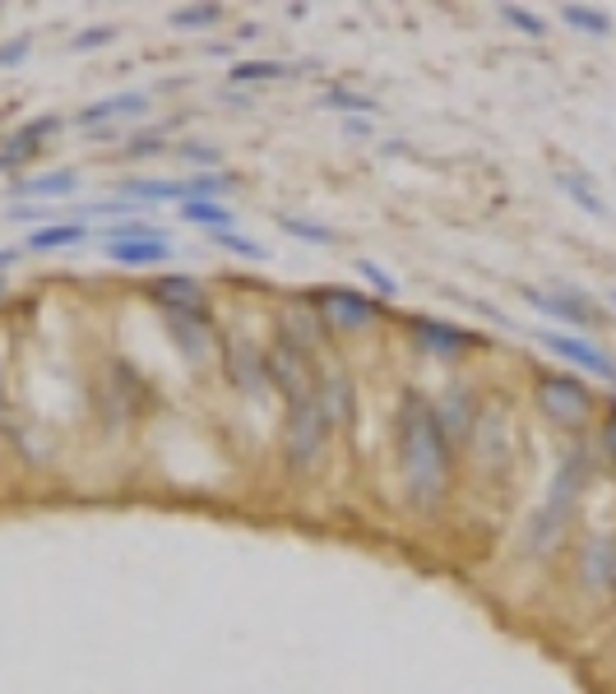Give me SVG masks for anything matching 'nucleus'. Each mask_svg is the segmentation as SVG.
Wrapping results in <instances>:
<instances>
[{"label": "nucleus", "mask_w": 616, "mask_h": 694, "mask_svg": "<svg viewBox=\"0 0 616 694\" xmlns=\"http://www.w3.org/2000/svg\"><path fill=\"white\" fill-rule=\"evenodd\" d=\"M603 449H607V459L616 463V398L607 403V416H603Z\"/></svg>", "instance_id": "obj_32"}, {"label": "nucleus", "mask_w": 616, "mask_h": 694, "mask_svg": "<svg viewBox=\"0 0 616 694\" xmlns=\"http://www.w3.org/2000/svg\"><path fill=\"white\" fill-rule=\"evenodd\" d=\"M561 20H566L575 33H589V38H607L612 33V14L607 10H593V5H561Z\"/></svg>", "instance_id": "obj_19"}, {"label": "nucleus", "mask_w": 616, "mask_h": 694, "mask_svg": "<svg viewBox=\"0 0 616 694\" xmlns=\"http://www.w3.org/2000/svg\"><path fill=\"white\" fill-rule=\"evenodd\" d=\"M589 473H593V467H589V454H585V449H575V454L561 459L556 477H552V491H547L542 510L534 514V528H528V547H534V551L552 547L556 537L566 532L570 514H575V500H579V491L589 486Z\"/></svg>", "instance_id": "obj_2"}, {"label": "nucleus", "mask_w": 616, "mask_h": 694, "mask_svg": "<svg viewBox=\"0 0 616 694\" xmlns=\"http://www.w3.org/2000/svg\"><path fill=\"white\" fill-rule=\"evenodd\" d=\"M149 297L158 301L167 316H185V320H209V297H204V287L195 278L185 273H172V278H158V283L149 287Z\"/></svg>", "instance_id": "obj_10"}, {"label": "nucleus", "mask_w": 616, "mask_h": 694, "mask_svg": "<svg viewBox=\"0 0 616 694\" xmlns=\"http://www.w3.org/2000/svg\"><path fill=\"white\" fill-rule=\"evenodd\" d=\"M579 579H585V588H593V593H612L616 588V537L612 532L589 537L585 555H579Z\"/></svg>", "instance_id": "obj_12"}, {"label": "nucleus", "mask_w": 616, "mask_h": 694, "mask_svg": "<svg viewBox=\"0 0 616 694\" xmlns=\"http://www.w3.org/2000/svg\"><path fill=\"white\" fill-rule=\"evenodd\" d=\"M20 190H24V195H42V200L70 195V190H79V171H70V167H61V171H42V177H28Z\"/></svg>", "instance_id": "obj_20"}, {"label": "nucleus", "mask_w": 616, "mask_h": 694, "mask_svg": "<svg viewBox=\"0 0 616 694\" xmlns=\"http://www.w3.org/2000/svg\"><path fill=\"white\" fill-rule=\"evenodd\" d=\"M357 273H362V278H371V287L381 292L385 301H395V297H399V283H395V278H389L381 265H375V259H357Z\"/></svg>", "instance_id": "obj_27"}, {"label": "nucleus", "mask_w": 616, "mask_h": 694, "mask_svg": "<svg viewBox=\"0 0 616 694\" xmlns=\"http://www.w3.org/2000/svg\"><path fill=\"white\" fill-rule=\"evenodd\" d=\"M28 38H14V42H5V47H0V69H10V65H20L24 56H28Z\"/></svg>", "instance_id": "obj_31"}, {"label": "nucleus", "mask_w": 616, "mask_h": 694, "mask_svg": "<svg viewBox=\"0 0 616 694\" xmlns=\"http://www.w3.org/2000/svg\"><path fill=\"white\" fill-rule=\"evenodd\" d=\"M56 126H61L56 116H38V120H28V126L14 130V134L5 139V149H0V171L14 167V163H24L33 149H42V144H47V134L56 130Z\"/></svg>", "instance_id": "obj_15"}, {"label": "nucleus", "mask_w": 616, "mask_h": 694, "mask_svg": "<svg viewBox=\"0 0 616 694\" xmlns=\"http://www.w3.org/2000/svg\"><path fill=\"white\" fill-rule=\"evenodd\" d=\"M167 334H172V343L181 347L185 357L200 361L214 352V334H209V320H185V316H167Z\"/></svg>", "instance_id": "obj_16"}, {"label": "nucleus", "mask_w": 616, "mask_h": 694, "mask_svg": "<svg viewBox=\"0 0 616 694\" xmlns=\"http://www.w3.org/2000/svg\"><path fill=\"white\" fill-rule=\"evenodd\" d=\"M413 343L426 357H464L473 347H483L477 334H469L459 324H440V320H413Z\"/></svg>", "instance_id": "obj_11"}, {"label": "nucleus", "mask_w": 616, "mask_h": 694, "mask_svg": "<svg viewBox=\"0 0 616 694\" xmlns=\"http://www.w3.org/2000/svg\"><path fill=\"white\" fill-rule=\"evenodd\" d=\"M107 241H167V232L158 228V222L134 218V222H116V228L107 232Z\"/></svg>", "instance_id": "obj_24"}, {"label": "nucleus", "mask_w": 616, "mask_h": 694, "mask_svg": "<svg viewBox=\"0 0 616 694\" xmlns=\"http://www.w3.org/2000/svg\"><path fill=\"white\" fill-rule=\"evenodd\" d=\"M0 426L10 430V408H5V380H0Z\"/></svg>", "instance_id": "obj_33"}, {"label": "nucleus", "mask_w": 616, "mask_h": 694, "mask_svg": "<svg viewBox=\"0 0 616 694\" xmlns=\"http://www.w3.org/2000/svg\"><path fill=\"white\" fill-rule=\"evenodd\" d=\"M265 361H269V385L283 389L287 403H297V398H306L311 389H320V380H316V371H311V357H306V347H301L297 334H279V338H273L269 352H265Z\"/></svg>", "instance_id": "obj_4"}, {"label": "nucleus", "mask_w": 616, "mask_h": 694, "mask_svg": "<svg viewBox=\"0 0 616 694\" xmlns=\"http://www.w3.org/2000/svg\"><path fill=\"white\" fill-rule=\"evenodd\" d=\"M102 255L121 269H153L172 259V246L167 241H102Z\"/></svg>", "instance_id": "obj_13"}, {"label": "nucleus", "mask_w": 616, "mask_h": 694, "mask_svg": "<svg viewBox=\"0 0 616 694\" xmlns=\"http://www.w3.org/2000/svg\"><path fill=\"white\" fill-rule=\"evenodd\" d=\"M181 222H191V228H209V232H232L236 214L228 204H218V200H195V204H181Z\"/></svg>", "instance_id": "obj_17"}, {"label": "nucleus", "mask_w": 616, "mask_h": 694, "mask_svg": "<svg viewBox=\"0 0 616 694\" xmlns=\"http://www.w3.org/2000/svg\"><path fill=\"white\" fill-rule=\"evenodd\" d=\"M334 436V408H330V394L311 389L297 403H287V422H283V449H287V463L297 467H316L324 445Z\"/></svg>", "instance_id": "obj_3"}, {"label": "nucleus", "mask_w": 616, "mask_h": 694, "mask_svg": "<svg viewBox=\"0 0 616 694\" xmlns=\"http://www.w3.org/2000/svg\"><path fill=\"white\" fill-rule=\"evenodd\" d=\"M149 112V93H112V98H98L89 102L79 116H75V126H102V120H126V116H144Z\"/></svg>", "instance_id": "obj_14"}, {"label": "nucleus", "mask_w": 616, "mask_h": 694, "mask_svg": "<svg viewBox=\"0 0 616 694\" xmlns=\"http://www.w3.org/2000/svg\"><path fill=\"white\" fill-rule=\"evenodd\" d=\"M279 228L293 232V236H301V241H311V246H330V241H334L330 228H320V222H306V218H293V214H283Z\"/></svg>", "instance_id": "obj_25"}, {"label": "nucleus", "mask_w": 616, "mask_h": 694, "mask_svg": "<svg viewBox=\"0 0 616 694\" xmlns=\"http://www.w3.org/2000/svg\"><path fill=\"white\" fill-rule=\"evenodd\" d=\"M501 20H505L510 28H519V33H528V38H547V24L538 20L534 10H524V5H501Z\"/></svg>", "instance_id": "obj_26"}, {"label": "nucleus", "mask_w": 616, "mask_h": 694, "mask_svg": "<svg viewBox=\"0 0 616 694\" xmlns=\"http://www.w3.org/2000/svg\"><path fill=\"white\" fill-rule=\"evenodd\" d=\"M116 38V28H84L75 38V51H89V47H107Z\"/></svg>", "instance_id": "obj_30"}, {"label": "nucleus", "mask_w": 616, "mask_h": 694, "mask_svg": "<svg viewBox=\"0 0 616 694\" xmlns=\"http://www.w3.org/2000/svg\"><path fill=\"white\" fill-rule=\"evenodd\" d=\"M222 371H228L232 389L242 394H269V361L251 338H228L222 343Z\"/></svg>", "instance_id": "obj_7"}, {"label": "nucleus", "mask_w": 616, "mask_h": 694, "mask_svg": "<svg viewBox=\"0 0 616 694\" xmlns=\"http://www.w3.org/2000/svg\"><path fill=\"white\" fill-rule=\"evenodd\" d=\"M84 236H89V232H84V222H47V228H33L28 250L33 255L65 250V246H75V241H84Z\"/></svg>", "instance_id": "obj_18"}, {"label": "nucleus", "mask_w": 616, "mask_h": 694, "mask_svg": "<svg viewBox=\"0 0 616 694\" xmlns=\"http://www.w3.org/2000/svg\"><path fill=\"white\" fill-rule=\"evenodd\" d=\"M0 292H5V278H0Z\"/></svg>", "instance_id": "obj_35"}, {"label": "nucleus", "mask_w": 616, "mask_h": 694, "mask_svg": "<svg viewBox=\"0 0 616 694\" xmlns=\"http://www.w3.org/2000/svg\"><path fill=\"white\" fill-rule=\"evenodd\" d=\"M316 306H320V320L334 324V329H367V324L381 320V306L367 301L362 292H348V287L316 292Z\"/></svg>", "instance_id": "obj_9"}, {"label": "nucleus", "mask_w": 616, "mask_h": 694, "mask_svg": "<svg viewBox=\"0 0 616 694\" xmlns=\"http://www.w3.org/2000/svg\"><path fill=\"white\" fill-rule=\"evenodd\" d=\"M538 343H542L552 357L570 361L575 371H585V375H593V380H607V385H616V361L603 352V347H593L589 338L561 334V329H538Z\"/></svg>", "instance_id": "obj_6"}, {"label": "nucleus", "mask_w": 616, "mask_h": 694, "mask_svg": "<svg viewBox=\"0 0 616 694\" xmlns=\"http://www.w3.org/2000/svg\"><path fill=\"white\" fill-rule=\"evenodd\" d=\"M324 107H334V112H375V102L367 93H352V89H330L324 93Z\"/></svg>", "instance_id": "obj_28"}, {"label": "nucleus", "mask_w": 616, "mask_h": 694, "mask_svg": "<svg viewBox=\"0 0 616 694\" xmlns=\"http://www.w3.org/2000/svg\"><path fill=\"white\" fill-rule=\"evenodd\" d=\"M14 265V250H0V269H10Z\"/></svg>", "instance_id": "obj_34"}, {"label": "nucleus", "mask_w": 616, "mask_h": 694, "mask_svg": "<svg viewBox=\"0 0 616 694\" xmlns=\"http://www.w3.org/2000/svg\"><path fill=\"white\" fill-rule=\"evenodd\" d=\"M214 241L222 250H232V255H242V259H265L269 250L265 246H255V241H246L242 232H214Z\"/></svg>", "instance_id": "obj_29"}, {"label": "nucleus", "mask_w": 616, "mask_h": 694, "mask_svg": "<svg viewBox=\"0 0 616 694\" xmlns=\"http://www.w3.org/2000/svg\"><path fill=\"white\" fill-rule=\"evenodd\" d=\"M218 20H222V5H177L172 10V28H185V33L214 28Z\"/></svg>", "instance_id": "obj_23"}, {"label": "nucleus", "mask_w": 616, "mask_h": 694, "mask_svg": "<svg viewBox=\"0 0 616 694\" xmlns=\"http://www.w3.org/2000/svg\"><path fill=\"white\" fill-rule=\"evenodd\" d=\"M556 185L566 190V195L585 208V214H593V218H607V204H603V195H598V190L579 177V171H556Z\"/></svg>", "instance_id": "obj_21"}, {"label": "nucleus", "mask_w": 616, "mask_h": 694, "mask_svg": "<svg viewBox=\"0 0 616 694\" xmlns=\"http://www.w3.org/2000/svg\"><path fill=\"white\" fill-rule=\"evenodd\" d=\"M287 75H297V65H283V61H236L232 65L236 83H265V79H287Z\"/></svg>", "instance_id": "obj_22"}, {"label": "nucleus", "mask_w": 616, "mask_h": 694, "mask_svg": "<svg viewBox=\"0 0 616 694\" xmlns=\"http://www.w3.org/2000/svg\"><path fill=\"white\" fill-rule=\"evenodd\" d=\"M538 408L552 416L556 426H570L579 430L593 416V389L585 385V380H575V375H542L538 380Z\"/></svg>", "instance_id": "obj_5"}, {"label": "nucleus", "mask_w": 616, "mask_h": 694, "mask_svg": "<svg viewBox=\"0 0 616 694\" xmlns=\"http://www.w3.org/2000/svg\"><path fill=\"white\" fill-rule=\"evenodd\" d=\"M524 301L538 310V316H552L570 329H598L603 316H598V306L589 297H579V292H542V287H519Z\"/></svg>", "instance_id": "obj_8"}, {"label": "nucleus", "mask_w": 616, "mask_h": 694, "mask_svg": "<svg viewBox=\"0 0 616 694\" xmlns=\"http://www.w3.org/2000/svg\"><path fill=\"white\" fill-rule=\"evenodd\" d=\"M399 463L408 496L422 510H436L450 486V436H445L440 408L426 403L422 394H403L399 408Z\"/></svg>", "instance_id": "obj_1"}]
</instances>
